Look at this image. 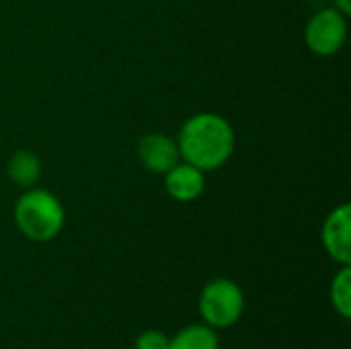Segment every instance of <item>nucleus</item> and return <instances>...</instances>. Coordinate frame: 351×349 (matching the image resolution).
<instances>
[{
    "instance_id": "12",
    "label": "nucleus",
    "mask_w": 351,
    "mask_h": 349,
    "mask_svg": "<svg viewBox=\"0 0 351 349\" xmlns=\"http://www.w3.org/2000/svg\"><path fill=\"white\" fill-rule=\"evenodd\" d=\"M333 6H335L337 10H341L343 14H348V16H350L351 0H333Z\"/></svg>"
},
{
    "instance_id": "8",
    "label": "nucleus",
    "mask_w": 351,
    "mask_h": 349,
    "mask_svg": "<svg viewBox=\"0 0 351 349\" xmlns=\"http://www.w3.org/2000/svg\"><path fill=\"white\" fill-rule=\"evenodd\" d=\"M6 175L23 189L35 187L41 177V158L31 150H16L6 163Z\"/></svg>"
},
{
    "instance_id": "11",
    "label": "nucleus",
    "mask_w": 351,
    "mask_h": 349,
    "mask_svg": "<svg viewBox=\"0 0 351 349\" xmlns=\"http://www.w3.org/2000/svg\"><path fill=\"white\" fill-rule=\"evenodd\" d=\"M171 339L156 329L144 331L138 339H136V349H169Z\"/></svg>"
},
{
    "instance_id": "4",
    "label": "nucleus",
    "mask_w": 351,
    "mask_h": 349,
    "mask_svg": "<svg viewBox=\"0 0 351 349\" xmlns=\"http://www.w3.org/2000/svg\"><path fill=\"white\" fill-rule=\"evenodd\" d=\"M306 47L319 58H331L348 41V14L335 6L317 10L304 27Z\"/></svg>"
},
{
    "instance_id": "1",
    "label": "nucleus",
    "mask_w": 351,
    "mask_h": 349,
    "mask_svg": "<svg viewBox=\"0 0 351 349\" xmlns=\"http://www.w3.org/2000/svg\"><path fill=\"white\" fill-rule=\"evenodd\" d=\"M175 140L181 160L204 173L222 169L232 158L237 148L234 128L226 117L212 111H202L187 117Z\"/></svg>"
},
{
    "instance_id": "6",
    "label": "nucleus",
    "mask_w": 351,
    "mask_h": 349,
    "mask_svg": "<svg viewBox=\"0 0 351 349\" xmlns=\"http://www.w3.org/2000/svg\"><path fill=\"white\" fill-rule=\"evenodd\" d=\"M323 247L339 265H351V206L341 204L331 210L321 230Z\"/></svg>"
},
{
    "instance_id": "9",
    "label": "nucleus",
    "mask_w": 351,
    "mask_h": 349,
    "mask_svg": "<svg viewBox=\"0 0 351 349\" xmlns=\"http://www.w3.org/2000/svg\"><path fill=\"white\" fill-rule=\"evenodd\" d=\"M169 349H220L218 337L208 325H193L183 331H179L171 344Z\"/></svg>"
},
{
    "instance_id": "3",
    "label": "nucleus",
    "mask_w": 351,
    "mask_h": 349,
    "mask_svg": "<svg viewBox=\"0 0 351 349\" xmlns=\"http://www.w3.org/2000/svg\"><path fill=\"white\" fill-rule=\"evenodd\" d=\"M245 311V294L241 286L228 278L212 280L199 294V315L212 329L232 327Z\"/></svg>"
},
{
    "instance_id": "5",
    "label": "nucleus",
    "mask_w": 351,
    "mask_h": 349,
    "mask_svg": "<svg viewBox=\"0 0 351 349\" xmlns=\"http://www.w3.org/2000/svg\"><path fill=\"white\" fill-rule=\"evenodd\" d=\"M136 156L140 165L152 175H165L181 160L177 140L162 132L144 134L136 144Z\"/></svg>"
},
{
    "instance_id": "7",
    "label": "nucleus",
    "mask_w": 351,
    "mask_h": 349,
    "mask_svg": "<svg viewBox=\"0 0 351 349\" xmlns=\"http://www.w3.org/2000/svg\"><path fill=\"white\" fill-rule=\"evenodd\" d=\"M162 177H165V181H162L165 191L171 195V200H175L179 204L195 202L206 189V173L185 160H179Z\"/></svg>"
},
{
    "instance_id": "2",
    "label": "nucleus",
    "mask_w": 351,
    "mask_h": 349,
    "mask_svg": "<svg viewBox=\"0 0 351 349\" xmlns=\"http://www.w3.org/2000/svg\"><path fill=\"white\" fill-rule=\"evenodd\" d=\"M12 218L25 239L47 243L62 232L66 212L56 193L41 187H29L16 197Z\"/></svg>"
},
{
    "instance_id": "10",
    "label": "nucleus",
    "mask_w": 351,
    "mask_h": 349,
    "mask_svg": "<svg viewBox=\"0 0 351 349\" xmlns=\"http://www.w3.org/2000/svg\"><path fill=\"white\" fill-rule=\"evenodd\" d=\"M331 302L333 309L343 317H351V267L341 265L339 274L331 282Z\"/></svg>"
}]
</instances>
